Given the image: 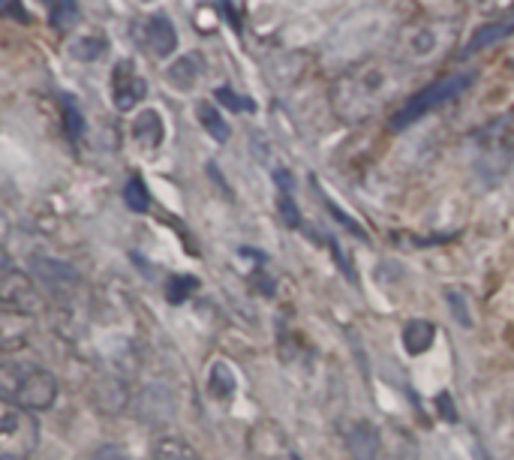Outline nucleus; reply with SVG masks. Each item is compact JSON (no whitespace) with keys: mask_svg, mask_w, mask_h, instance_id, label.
<instances>
[{"mask_svg":"<svg viewBox=\"0 0 514 460\" xmlns=\"http://www.w3.org/2000/svg\"><path fill=\"white\" fill-rule=\"evenodd\" d=\"M397 84H400L397 66L358 64L349 69V73H343L337 84L331 88L334 111H337L343 120H364L394 97Z\"/></svg>","mask_w":514,"mask_h":460,"instance_id":"obj_1","label":"nucleus"},{"mask_svg":"<svg viewBox=\"0 0 514 460\" xmlns=\"http://www.w3.org/2000/svg\"><path fill=\"white\" fill-rule=\"evenodd\" d=\"M57 397L55 373L33 361H0V401L22 410H51Z\"/></svg>","mask_w":514,"mask_h":460,"instance_id":"obj_2","label":"nucleus"},{"mask_svg":"<svg viewBox=\"0 0 514 460\" xmlns=\"http://www.w3.org/2000/svg\"><path fill=\"white\" fill-rule=\"evenodd\" d=\"M39 448V421L28 410L0 401V457L22 460Z\"/></svg>","mask_w":514,"mask_h":460,"instance_id":"obj_3","label":"nucleus"},{"mask_svg":"<svg viewBox=\"0 0 514 460\" xmlns=\"http://www.w3.org/2000/svg\"><path fill=\"white\" fill-rule=\"evenodd\" d=\"M469 84H473V75H451V79L445 82H436L431 88L418 91L413 100H406L404 106H400L397 115L391 118V127L394 129H406L409 124H415V120H422L424 115H431L433 109L445 106V102H451L457 93H464Z\"/></svg>","mask_w":514,"mask_h":460,"instance_id":"obj_4","label":"nucleus"},{"mask_svg":"<svg viewBox=\"0 0 514 460\" xmlns=\"http://www.w3.org/2000/svg\"><path fill=\"white\" fill-rule=\"evenodd\" d=\"M0 304L15 310V314L37 316L42 310V295L28 274H22L19 268H13V271L0 280Z\"/></svg>","mask_w":514,"mask_h":460,"instance_id":"obj_5","label":"nucleus"},{"mask_svg":"<svg viewBox=\"0 0 514 460\" xmlns=\"http://www.w3.org/2000/svg\"><path fill=\"white\" fill-rule=\"evenodd\" d=\"M250 455H253V460H301L286 433L271 421H262L253 428Z\"/></svg>","mask_w":514,"mask_h":460,"instance_id":"obj_6","label":"nucleus"},{"mask_svg":"<svg viewBox=\"0 0 514 460\" xmlns=\"http://www.w3.org/2000/svg\"><path fill=\"white\" fill-rule=\"evenodd\" d=\"M144 91H148V84L135 73L133 60H121L111 69V100H115L118 111H133L142 102Z\"/></svg>","mask_w":514,"mask_h":460,"instance_id":"obj_7","label":"nucleus"},{"mask_svg":"<svg viewBox=\"0 0 514 460\" xmlns=\"http://www.w3.org/2000/svg\"><path fill=\"white\" fill-rule=\"evenodd\" d=\"M30 268H33V274L39 277L42 286H46L51 295H70L75 286L82 283V277L75 274L66 262H57V259L33 256L30 259Z\"/></svg>","mask_w":514,"mask_h":460,"instance_id":"obj_8","label":"nucleus"},{"mask_svg":"<svg viewBox=\"0 0 514 460\" xmlns=\"http://www.w3.org/2000/svg\"><path fill=\"white\" fill-rule=\"evenodd\" d=\"M343 442H346V451L353 460H379L382 439L370 421H353L343 430Z\"/></svg>","mask_w":514,"mask_h":460,"instance_id":"obj_9","label":"nucleus"},{"mask_svg":"<svg viewBox=\"0 0 514 460\" xmlns=\"http://www.w3.org/2000/svg\"><path fill=\"white\" fill-rule=\"evenodd\" d=\"M144 42L157 58H169L178 49V31L166 15H151L144 24Z\"/></svg>","mask_w":514,"mask_h":460,"instance_id":"obj_10","label":"nucleus"},{"mask_svg":"<svg viewBox=\"0 0 514 460\" xmlns=\"http://www.w3.org/2000/svg\"><path fill=\"white\" fill-rule=\"evenodd\" d=\"M514 33V22H491V24H482L475 33H473V40H469V46L460 51V58H469V55H475V51H482L487 46H496V42H502L505 37H511Z\"/></svg>","mask_w":514,"mask_h":460,"instance_id":"obj_11","label":"nucleus"},{"mask_svg":"<svg viewBox=\"0 0 514 460\" xmlns=\"http://www.w3.org/2000/svg\"><path fill=\"white\" fill-rule=\"evenodd\" d=\"M202 75V58L199 55H184L181 60L169 66V82L175 84L178 91H190L196 79Z\"/></svg>","mask_w":514,"mask_h":460,"instance_id":"obj_12","label":"nucleus"},{"mask_svg":"<svg viewBox=\"0 0 514 460\" xmlns=\"http://www.w3.org/2000/svg\"><path fill=\"white\" fill-rule=\"evenodd\" d=\"M433 341H436V328L431 323H424V319H415V323L406 325L404 346L409 355H424L433 346Z\"/></svg>","mask_w":514,"mask_h":460,"instance_id":"obj_13","label":"nucleus"},{"mask_svg":"<svg viewBox=\"0 0 514 460\" xmlns=\"http://www.w3.org/2000/svg\"><path fill=\"white\" fill-rule=\"evenodd\" d=\"M133 136L139 138V145L157 147L162 142V120L157 111H142L133 124Z\"/></svg>","mask_w":514,"mask_h":460,"instance_id":"obj_14","label":"nucleus"},{"mask_svg":"<svg viewBox=\"0 0 514 460\" xmlns=\"http://www.w3.org/2000/svg\"><path fill=\"white\" fill-rule=\"evenodd\" d=\"M153 460H202V457L190 442L169 437V439H160L157 446H153Z\"/></svg>","mask_w":514,"mask_h":460,"instance_id":"obj_15","label":"nucleus"},{"mask_svg":"<svg viewBox=\"0 0 514 460\" xmlns=\"http://www.w3.org/2000/svg\"><path fill=\"white\" fill-rule=\"evenodd\" d=\"M199 120H202V127L208 129V133H211L213 138H217L220 145H222V142H229L232 129H229L226 118H222L220 111L211 106V102H202V106H199Z\"/></svg>","mask_w":514,"mask_h":460,"instance_id":"obj_16","label":"nucleus"},{"mask_svg":"<svg viewBox=\"0 0 514 460\" xmlns=\"http://www.w3.org/2000/svg\"><path fill=\"white\" fill-rule=\"evenodd\" d=\"M208 388H211L213 397H220V401H229V397H232V392H235V376H232V370H229L226 364H213Z\"/></svg>","mask_w":514,"mask_h":460,"instance_id":"obj_17","label":"nucleus"},{"mask_svg":"<svg viewBox=\"0 0 514 460\" xmlns=\"http://www.w3.org/2000/svg\"><path fill=\"white\" fill-rule=\"evenodd\" d=\"M124 202H126V208H130V211H135V214L148 211L151 196H148V187H144L142 178H133L130 184L124 187Z\"/></svg>","mask_w":514,"mask_h":460,"instance_id":"obj_18","label":"nucleus"},{"mask_svg":"<svg viewBox=\"0 0 514 460\" xmlns=\"http://www.w3.org/2000/svg\"><path fill=\"white\" fill-rule=\"evenodd\" d=\"M48 15H51V24H55L61 33H66L70 28H75V22H79V6L75 4H51Z\"/></svg>","mask_w":514,"mask_h":460,"instance_id":"obj_19","label":"nucleus"},{"mask_svg":"<svg viewBox=\"0 0 514 460\" xmlns=\"http://www.w3.org/2000/svg\"><path fill=\"white\" fill-rule=\"evenodd\" d=\"M196 289H199V280L190 274H184V277H171V280L166 283V298L171 304H181L187 295H193Z\"/></svg>","mask_w":514,"mask_h":460,"instance_id":"obj_20","label":"nucleus"},{"mask_svg":"<svg viewBox=\"0 0 514 460\" xmlns=\"http://www.w3.org/2000/svg\"><path fill=\"white\" fill-rule=\"evenodd\" d=\"M70 51L79 60H93V58H102L106 55V40L102 37H82V40H75Z\"/></svg>","mask_w":514,"mask_h":460,"instance_id":"obj_21","label":"nucleus"},{"mask_svg":"<svg viewBox=\"0 0 514 460\" xmlns=\"http://www.w3.org/2000/svg\"><path fill=\"white\" fill-rule=\"evenodd\" d=\"M217 102H222V106L232 109V111H256V102L247 100V97H238L232 88H220L217 91Z\"/></svg>","mask_w":514,"mask_h":460,"instance_id":"obj_22","label":"nucleus"},{"mask_svg":"<svg viewBox=\"0 0 514 460\" xmlns=\"http://www.w3.org/2000/svg\"><path fill=\"white\" fill-rule=\"evenodd\" d=\"M64 124H66V133H70V138H82L84 120H82V115H79V111H75L73 106L64 111Z\"/></svg>","mask_w":514,"mask_h":460,"instance_id":"obj_23","label":"nucleus"},{"mask_svg":"<svg viewBox=\"0 0 514 460\" xmlns=\"http://www.w3.org/2000/svg\"><path fill=\"white\" fill-rule=\"evenodd\" d=\"M280 214H283V220H286L289 226H298V223H301V217L295 214V205H292V199H289V196H283V199H280Z\"/></svg>","mask_w":514,"mask_h":460,"instance_id":"obj_24","label":"nucleus"},{"mask_svg":"<svg viewBox=\"0 0 514 460\" xmlns=\"http://www.w3.org/2000/svg\"><path fill=\"white\" fill-rule=\"evenodd\" d=\"M274 181H277V184H280V190H283V196H289V193H292V178H289V172H274Z\"/></svg>","mask_w":514,"mask_h":460,"instance_id":"obj_25","label":"nucleus"},{"mask_svg":"<svg viewBox=\"0 0 514 460\" xmlns=\"http://www.w3.org/2000/svg\"><path fill=\"white\" fill-rule=\"evenodd\" d=\"M13 268H15V265H13V259H10V253H6V250H4V247H0V280H4V277H6V274H10V271H13Z\"/></svg>","mask_w":514,"mask_h":460,"instance_id":"obj_26","label":"nucleus"}]
</instances>
